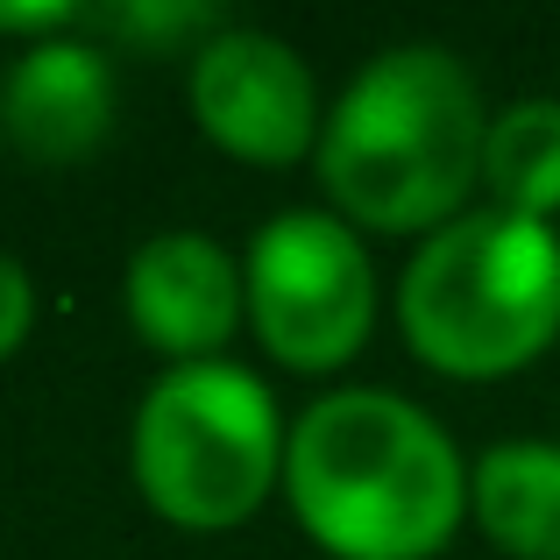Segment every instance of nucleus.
<instances>
[{"label": "nucleus", "mask_w": 560, "mask_h": 560, "mask_svg": "<svg viewBox=\"0 0 560 560\" xmlns=\"http://www.w3.org/2000/svg\"><path fill=\"white\" fill-rule=\"evenodd\" d=\"M482 136L476 71L440 43H390L327 107L313 171L348 228L440 234L482 185Z\"/></svg>", "instance_id": "1"}, {"label": "nucleus", "mask_w": 560, "mask_h": 560, "mask_svg": "<svg viewBox=\"0 0 560 560\" xmlns=\"http://www.w3.org/2000/svg\"><path fill=\"white\" fill-rule=\"evenodd\" d=\"M291 518L334 560H433L468 518V462L397 390H327L284 440Z\"/></svg>", "instance_id": "2"}, {"label": "nucleus", "mask_w": 560, "mask_h": 560, "mask_svg": "<svg viewBox=\"0 0 560 560\" xmlns=\"http://www.w3.org/2000/svg\"><path fill=\"white\" fill-rule=\"evenodd\" d=\"M397 327L425 370L462 383L539 362L560 341V228L468 206L405 262Z\"/></svg>", "instance_id": "3"}, {"label": "nucleus", "mask_w": 560, "mask_h": 560, "mask_svg": "<svg viewBox=\"0 0 560 560\" xmlns=\"http://www.w3.org/2000/svg\"><path fill=\"white\" fill-rule=\"evenodd\" d=\"M284 411L242 362H178L142 390L128 462L136 490L164 525L234 533L284 482Z\"/></svg>", "instance_id": "4"}, {"label": "nucleus", "mask_w": 560, "mask_h": 560, "mask_svg": "<svg viewBox=\"0 0 560 560\" xmlns=\"http://www.w3.org/2000/svg\"><path fill=\"white\" fill-rule=\"evenodd\" d=\"M248 327L262 355L299 376H327L362 355L376 327V270L362 234L327 206H284L242 256Z\"/></svg>", "instance_id": "5"}, {"label": "nucleus", "mask_w": 560, "mask_h": 560, "mask_svg": "<svg viewBox=\"0 0 560 560\" xmlns=\"http://www.w3.org/2000/svg\"><path fill=\"white\" fill-rule=\"evenodd\" d=\"M191 121L206 142L242 164L284 171L319 150V85L305 57L270 28H220L206 50H191Z\"/></svg>", "instance_id": "6"}, {"label": "nucleus", "mask_w": 560, "mask_h": 560, "mask_svg": "<svg viewBox=\"0 0 560 560\" xmlns=\"http://www.w3.org/2000/svg\"><path fill=\"white\" fill-rule=\"evenodd\" d=\"M121 305H128V327L171 370L178 362H220L234 327L248 319L242 256H228V242H213L199 228H164L128 256Z\"/></svg>", "instance_id": "7"}, {"label": "nucleus", "mask_w": 560, "mask_h": 560, "mask_svg": "<svg viewBox=\"0 0 560 560\" xmlns=\"http://www.w3.org/2000/svg\"><path fill=\"white\" fill-rule=\"evenodd\" d=\"M121 85H114V57L85 36H50L28 43L0 79V136L14 142V156L43 171L85 164L107 142Z\"/></svg>", "instance_id": "8"}, {"label": "nucleus", "mask_w": 560, "mask_h": 560, "mask_svg": "<svg viewBox=\"0 0 560 560\" xmlns=\"http://www.w3.org/2000/svg\"><path fill=\"white\" fill-rule=\"evenodd\" d=\"M468 518L511 560H560V440H497L468 462Z\"/></svg>", "instance_id": "9"}, {"label": "nucleus", "mask_w": 560, "mask_h": 560, "mask_svg": "<svg viewBox=\"0 0 560 560\" xmlns=\"http://www.w3.org/2000/svg\"><path fill=\"white\" fill-rule=\"evenodd\" d=\"M482 191L525 220L560 213V100H511L482 136Z\"/></svg>", "instance_id": "10"}, {"label": "nucleus", "mask_w": 560, "mask_h": 560, "mask_svg": "<svg viewBox=\"0 0 560 560\" xmlns=\"http://www.w3.org/2000/svg\"><path fill=\"white\" fill-rule=\"evenodd\" d=\"M93 28H107L114 43H128V50H142V57H164V50H206V43L220 36V14L206 8V0H121V8H100V14H85Z\"/></svg>", "instance_id": "11"}, {"label": "nucleus", "mask_w": 560, "mask_h": 560, "mask_svg": "<svg viewBox=\"0 0 560 560\" xmlns=\"http://www.w3.org/2000/svg\"><path fill=\"white\" fill-rule=\"evenodd\" d=\"M28 327H36V284L14 256H0V362L28 341Z\"/></svg>", "instance_id": "12"}, {"label": "nucleus", "mask_w": 560, "mask_h": 560, "mask_svg": "<svg viewBox=\"0 0 560 560\" xmlns=\"http://www.w3.org/2000/svg\"><path fill=\"white\" fill-rule=\"evenodd\" d=\"M85 22V8H71V0H43V8H0V36H71V28Z\"/></svg>", "instance_id": "13"}]
</instances>
